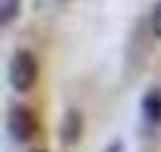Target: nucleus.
I'll return each mask as SVG.
<instances>
[{
  "label": "nucleus",
  "instance_id": "1",
  "mask_svg": "<svg viewBox=\"0 0 161 152\" xmlns=\"http://www.w3.org/2000/svg\"><path fill=\"white\" fill-rule=\"evenodd\" d=\"M37 82V59L31 51H17L11 59H8V85L17 90V93H25L31 90Z\"/></svg>",
  "mask_w": 161,
  "mask_h": 152
},
{
  "label": "nucleus",
  "instance_id": "2",
  "mask_svg": "<svg viewBox=\"0 0 161 152\" xmlns=\"http://www.w3.org/2000/svg\"><path fill=\"white\" fill-rule=\"evenodd\" d=\"M6 130L17 144H28L34 138V133H37V118H34V113L28 107L14 104L8 110V116H6Z\"/></svg>",
  "mask_w": 161,
  "mask_h": 152
},
{
  "label": "nucleus",
  "instance_id": "3",
  "mask_svg": "<svg viewBox=\"0 0 161 152\" xmlns=\"http://www.w3.org/2000/svg\"><path fill=\"white\" fill-rule=\"evenodd\" d=\"M82 130H85V118L76 107L65 110L62 121H59V144L62 147H76L79 138H82Z\"/></svg>",
  "mask_w": 161,
  "mask_h": 152
},
{
  "label": "nucleus",
  "instance_id": "4",
  "mask_svg": "<svg viewBox=\"0 0 161 152\" xmlns=\"http://www.w3.org/2000/svg\"><path fill=\"white\" fill-rule=\"evenodd\" d=\"M142 116L150 124H161V90H150L142 99Z\"/></svg>",
  "mask_w": 161,
  "mask_h": 152
},
{
  "label": "nucleus",
  "instance_id": "5",
  "mask_svg": "<svg viewBox=\"0 0 161 152\" xmlns=\"http://www.w3.org/2000/svg\"><path fill=\"white\" fill-rule=\"evenodd\" d=\"M23 0H0V25H11L14 17L20 14Z\"/></svg>",
  "mask_w": 161,
  "mask_h": 152
},
{
  "label": "nucleus",
  "instance_id": "6",
  "mask_svg": "<svg viewBox=\"0 0 161 152\" xmlns=\"http://www.w3.org/2000/svg\"><path fill=\"white\" fill-rule=\"evenodd\" d=\"M150 31H153L156 39H161V0L153 6V14H150Z\"/></svg>",
  "mask_w": 161,
  "mask_h": 152
},
{
  "label": "nucleus",
  "instance_id": "7",
  "mask_svg": "<svg viewBox=\"0 0 161 152\" xmlns=\"http://www.w3.org/2000/svg\"><path fill=\"white\" fill-rule=\"evenodd\" d=\"M65 0H37V11H45V8H59Z\"/></svg>",
  "mask_w": 161,
  "mask_h": 152
},
{
  "label": "nucleus",
  "instance_id": "8",
  "mask_svg": "<svg viewBox=\"0 0 161 152\" xmlns=\"http://www.w3.org/2000/svg\"><path fill=\"white\" fill-rule=\"evenodd\" d=\"M122 149H125V144H122V138H116V141H110V147L105 152H122Z\"/></svg>",
  "mask_w": 161,
  "mask_h": 152
},
{
  "label": "nucleus",
  "instance_id": "9",
  "mask_svg": "<svg viewBox=\"0 0 161 152\" xmlns=\"http://www.w3.org/2000/svg\"><path fill=\"white\" fill-rule=\"evenodd\" d=\"M37 152H45V149H37Z\"/></svg>",
  "mask_w": 161,
  "mask_h": 152
}]
</instances>
